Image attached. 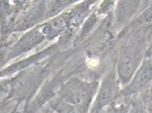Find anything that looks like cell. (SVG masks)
I'll use <instances>...</instances> for the list:
<instances>
[{
	"instance_id": "4",
	"label": "cell",
	"mask_w": 152,
	"mask_h": 113,
	"mask_svg": "<svg viewBox=\"0 0 152 113\" xmlns=\"http://www.w3.org/2000/svg\"><path fill=\"white\" fill-rule=\"evenodd\" d=\"M152 83V59L146 58L137 69L132 79L121 90L123 96H131L139 93Z\"/></svg>"
},
{
	"instance_id": "2",
	"label": "cell",
	"mask_w": 152,
	"mask_h": 113,
	"mask_svg": "<svg viewBox=\"0 0 152 113\" xmlns=\"http://www.w3.org/2000/svg\"><path fill=\"white\" fill-rule=\"evenodd\" d=\"M143 46L140 41L131 42L120 52L116 65V74L121 85L124 86L130 82L133 74L141 65L143 59Z\"/></svg>"
},
{
	"instance_id": "5",
	"label": "cell",
	"mask_w": 152,
	"mask_h": 113,
	"mask_svg": "<svg viewBox=\"0 0 152 113\" xmlns=\"http://www.w3.org/2000/svg\"><path fill=\"white\" fill-rule=\"evenodd\" d=\"M129 106L128 104H119L115 105V102L113 103L111 105L107 106L104 108V113H128L129 111Z\"/></svg>"
},
{
	"instance_id": "1",
	"label": "cell",
	"mask_w": 152,
	"mask_h": 113,
	"mask_svg": "<svg viewBox=\"0 0 152 113\" xmlns=\"http://www.w3.org/2000/svg\"><path fill=\"white\" fill-rule=\"evenodd\" d=\"M99 88L97 82H86L73 79L63 88L62 99L78 109L79 113H86L90 107L91 99Z\"/></svg>"
},
{
	"instance_id": "7",
	"label": "cell",
	"mask_w": 152,
	"mask_h": 113,
	"mask_svg": "<svg viewBox=\"0 0 152 113\" xmlns=\"http://www.w3.org/2000/svg\"><path fill=\"white\" fill-rule=\"evenodd\" d=\"M13 1L17 4H20V3H24V2H26L27 0H13Z\"/></svg>"
},
{
	"instance_id": "3",
	"label": "cell",
	"mask_w": 152,
	"mask_h": 113,
	"mask_svg": "<svg viewBox=\"0 0 152 113\" xmlns=\"http://www.w3.org/2000/svg\"><path fill=\"white\" fill-rule=\"evenodd\" d=\"M122 85L117 77L116 69H111L102 79L97 88L96 101L91 108V113H99L117 100L121 95Z\"/></svg>"
},
{
	"instance_id": "6",
	"label": "cell",
	"mask_w": 152,
	"mask_h": 113,
	"mask_svg": "<svg viewBox=\"0 0 152 113\" xmlns=\"http://www.w3.org/2000/svg\"><path fill=\"white\" fill-rule=\"evenodd\" d=\"M128 113H146L145 108L142 103L140 102H133L132 105L129 106V111Z\"/></svg>"
}]
</instances>
